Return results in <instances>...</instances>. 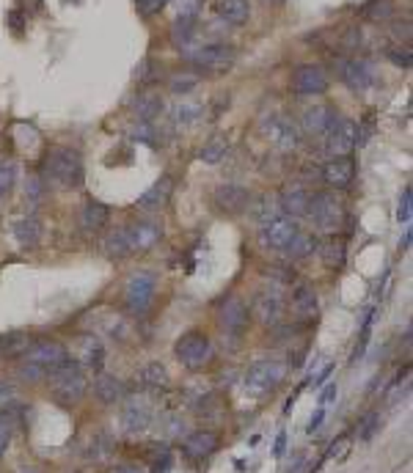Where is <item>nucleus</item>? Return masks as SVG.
Instances as JSON below:
<instances>
[{"label": "nucleus", "instance_id": "f257e3e1", "mask_svg": "<svg viewBox=\"0 0 413 473\" xmlns=\"http://www.w3.org/2000/svg\"><path fill=\"white\" fill-rule=\"evenodd\" d=\"M44 176L61 188H80L86 179L80 152H75L69 146H56L44 160Z\"/></svg>", "mask_w": 413, "mask_h": 473}, {"label": "nucleus", "instance_id": "f03ea898", "mask_svg": "<svg viewBox=\"0 0 413 473\" xmlns=\"http://www.w3.org/2000/svg\"><path fill=\"white\" fill-rule=\"evenodd\" d=\"M64 361H69V352L64 344L58 342H36L31 349H25V363H23V377L36 380L42 375H50L56 366H61Z\"/></svg>", "mask_w": 413, "mask_h": 473}, {"label": "nucleus", "instance_id": "7ed1b4c3", "mask_svg": "<svg viewBox=\"0 0 413 473\" xmlns=\"http://www.w3.org/2000/svg\"><path fill=\"white\" fill-rule=\"evenodd\" d=\"M50 388L53 394L61 399V402H77L83 399L86 388H89V380L83 375V366L75 363V361H64L61 366H56L50 372Z\"/></svg>", "mask_w": 413, "mask_h": 473}, {"label": "nucleus", "instance_id": "20e7f679", "mask_svg": "<svg viewBox=\"0 0 413 473\" xmlns=\"http://www.w3.org/2000/svg\"><path fill=\"white\" fill-rule=\"evenodd\" d=\"M155 294H158V278H155V273H149V270L132 273L127 278V284H125V292H122L125 306H127L135 316L146 314V311L152 309Z\"/></svg>", "mask_w": 413, "mask_h": 473}, {"label": "nucleus", "instance_id": "39448f33", "mask_svg": "<svg viewBox=\"0 0 413 473\" xmlns=\"http://www.w3.org/2000/svg\"><path fill=\"white\" fill-rule=\"evenodd\" d=\"M234 47L229 44H201V47H193L188 53V61L198 69V72H207V74H223L234 66Z\"/></svg>", "mask_w": 413, "mask_h": 473}, {"label": "nucleus", "instance_id": "423d86ee", "mask_svg": "<svg viewBox=\"0 0 413 473\" xmlns=\"http://www.w3.org/2000/svg\"><path fill=\"white\" fill-rule=\"evenodd\" d=\"M284 375H286L284 363H279V361H259L246 375V391L251 396H265V394H270V391H276L281 385Z\"/></svg>", "mask_w": 413, "mask_h": 473}, {"label": "nucleus", "instance_id": "0eeeda50", "mask_svg": "<svg viewBox=\"0 0 413 473\" xmlns=\"http://www.w3.org/2000/svg\"><path fill=\"white\" fill-rule=\"evenodd\" d=\"M309 215L314 218L317 231H322V234H336L342 221H345V207H342V201H339L336 195L319 193V195L312 198V212H309Z\"/></svg>", "mask_w": 413, "mask_h": 473}, {"label": "nucleus", "instance_id": "6e6552de", "mask_svg": "<svg viewBox=\"0 0 413 473\" xmlns=\"http://www.w3.org/2000/svg\"><path fill=\"white\" fill-rule=\"evenodd\" d=\"M262 132H265V138L279 149V152H295V149H300V141H303V132H300V127L295 124L292 119H286V116H270L265 124H262Z\"/></svg>", "mask_w": 413, "mask_h": 473}, {"label": "nucleus", "instance_id": "1a4fd4ad", "mask_svg": "<svg viewBox=\"0 0 413 473\" xmlns=\"http://www.w3.org/2000/svg\"><path fill=\"white\" fill-rule=\"evenodd\" d=\"M177 358L188 366V369H201L210 358H212V344H210V339L204 336V333H198V330H191V333H185L179 342H177Z\"/></svg>", "mask_w": 413, "mask_h": 473}, {"label": "nucleus", "instance_id": "9d476101", "mask_svg": "<svg viewBox=\"0 0 413 473\" xmlns=\"http://www.w3.org/2000/svg\"><path fill=\"white\" fill-rule=\"evenodd\" d=\"M298 231H300V228H298V221H295V218L279 215V218H273L270 223H265L259 240H262V245L270 248V251H286Z\"/></svg>", "mask_w": 413, "mask_h": 473}, {"label": "nucleus", "instance_id": "9b49d317", "mask_svg": "<svg viewBox=\"0 0 413 473\" xmlns=\"http://www.w3.org/2000/svg\"><path fill=\"white\" fill-rule=\"evenodd\" d=\"M358 143V124L350 119H339L333 129L325 135V152L331 157H348Z\"/></svg>", "mask_w": 413, "mask_h": 473}, {"label": "nucleus", "instance_id": "f8f14e48", "mask_svg": "<svg viewBox=\"0 0 413 473\" xmlns=\"http://www.w3.org/2000/svg\"><path fill=\"white\" fill-rule=\"evenodd\" d=\"M292 91L300 96H314V94H325L328 91V74L322 66L314 63H306V66H298L292 72Z\"/></svg>", "mask_w": 413, "mask_h": 473}, {"label": "nucleus", "instance_id": "ddd939ff", "mask_svg": "<svg viewBox=\"0 0 413 473\" xmlns=\"http://www.w3.org/2000/svg\"><path fill=\"white\" fill-rule=\"evenodd\" d=\"M336 122H339L336 108H331V105H312V108H306V113L300 119V129L306 135H312V138H325L333 129Z\"/></svg>", "mask_w": 413, "mask_h": 473}, {"label": "nucleus", "instance_id": "4468645a", "mask_svg": "<svg viewBox=\"0 0 413 473\" xmlns=\"http://www.w3.org/2000/svg\"><path fill=\"white\" fill-rule=\"evenodd\" d=\"M149 424H152V408H149V402L146 399H129L127 405H125V410H122V427H125V432L127 435H144L146 429H149Z\"/></svg>", "mask_w": 413, "mask_h": 473}, {"label": "nucleus", "instance_id": "2eb2a0df", "mask_svg": "<svg viewBox=\"0 0 413 473\" xmlns=\"http://www.w3.org/2000/svg\"><path fill=\"white\" fill-rule=\"evenodd\" d=\"M312 193L306 188H300V185H289L284 188V193L279 195V207H281V212H286V218H303V215H309L312 212Z\"/></svg>", "mask_w": 413, "mask_h": 473}, {"label": "nucleus", "instance_id": "dca6fc26", "mask_svg": "<svg viewBox=\"0 0 413 473\" xmlns=\"http://www.w3.org/2000/svg\"><path fill=\"white\" fill-rule=\"evenodd\" d=\"M251 204V193L240 185H221L215 190V207L226 215H240Z\"/></svg>", "mask_w": 413, "mask_h": 473}, {"label": "nucleus", "instance_id": "f3484780", "mask_svg": "<svg viewBox=\"0 0 413 473\" xmlns=\"http://www.w3.org/2000/svg\"><path fill=\"white\" fill-rule=\"evenodd\" d=\"M218 322L226 333H243L248 328V309L240 297H229L223 300L218 309Z\"/></svg>", "mask_w": 413, "mask_h": 473}, {"label": "nucleus", "instance_id": "a211bd4d", "mask_svg": "<svg viewBox=\"0 0 413 473\" xmlns=\"http://www.w3.org/2000/svg\"><path fill=\"white\" fill-rule=\"evenodd\" d=\"M254 311L265 325H276L281 319V314H284V297H281V292L270 289V286L262 289L254 300Z\"/></svg>", "mask_w": 413, "mask_h": 473}, {"label": "nucleus", "instance_id": "6ab92c4d", "mask_svg": "<svg viewBox=\"0 0 413 473\" xmlns=\"http://www.w3.org/2000/svg\"><path fill=\"white\" fill-rule=\"evenodd\" d=\"M127 240L129 251H149L163 240V228L155 221H138L127 226Z\"/></svg>", "mask_w": 413, "mask_h": 473}, {"label": "nucleus", "instance_id": "aec40b11", "mask_svg": "<svg viewBox=\"0 0 413 473\" xmlns=\"http://www.w3.org/2000/svg\"><path fill=\"white\" fill-rule=\"evenodd\" d=\"M339 74H342V80L348 83L352 91H367V89L372 86V80H375L372 66H369L367 61H361V58L342 61L339 63Z\"/></svg>", "mask_w": 413, "mask_h": 473}, {"label": "nucleus", "instance_id": "412c9836", "mask_svg": "<svg viewBox=\"0 0 413 473\" xmlns=\"http://www.w3.org/2000/svg\"><path fill=\"white\" fill-rule=\"evenodd\" d=\"M355 176V162L350 157H331L322 165V182L331 188H348Z\"/></svg>", "mask_w": 413, "mask_h": 473}, {"label": "nucleus", "instance_id": "4be33fe9", "mask_svg": "<svg viewBox=\"0 0 413 473\" xmlns=\"http://www.w3.org/2000/svg\"><path fill=\"white\" fill-rule=\"evenodd\" d=\"M171 190H174V182H171V176H160L158 182L152 185L149 190H144V195L135 201V207L138 209H160L165 201H168V195H171Z\"/></svg>", "mask_w": 413, "mask_h": 473}, {"label": "nucleus", "instance_id": "5701e85b", "mask_svg": "<svg viewBox=\"0 0 413 473\" xmlns=\"http://www.w3.org/2000/svg\"><path fill=\"white\" fill-rule=\"evenodd\" d=\"M215 11L229 25H246L248 17H251L248 0H215Z\"/></svg>", "mask_w": 413, "mask_h": 473}, {"label": "nucleus", "instance_id": "b1692460", "mask_svg": "<svg viewBox=\"0 0 413 473\" xmlns=\"http://www.w3.org/2000/svg\"><path fill=\"white\" fill-rule=\"evenodd\" d=\"M171 41L177 50H182L188 56L196 47V17H177V22L171 28Z\"/></svg>", "mask_w": 413, "mask_h": 473}, {"label": "nucleus", "instance_id": "393cba45", "mask_svg": "<svg viewBox=\"0 0 413 473\" xmlns=\"http://www.w3.org/2000/svg\"><path fill=\"white\" fill-rule=\"evenodd\" d=\"M108 221H110V209H108L102 201H89V204L83 207V212H80L83 231H89V234L102 231V228L108 226Z\"/></svg>", "mask_w": 413, "mask_h": 473}, {"label": "nucleus", "instance_id": "a878e982", "mask_svg": "<svg viewBox=\"0 0 413 473\" xmlns=\"http://www.w3.org/2000/svg\"><path fill=\"white\" fill-rule=\"evenodd\" d=\"M218 448V435L215 432H193L188 435V441H185V451H188V457L193 460H204V457H210L212 451Z\"/></svg>", "mask_w": 413, "mask_h": 473}, {"label": "nucleus", "instance_id": "bb28decb", "mask_svg": "<svg viewBox=\"0 0 413 473\" xmlns=\"http://www.w3.org/2000/svg\"><path fill=\"white\" fill-rule=\"evenodd\" d=\"M77 347H80V366H89V369H102V361H105V347L99 344V339H94L91 333L80 336L77 339Z\"/></svg>", "mask_w": 413, "mask_h": 473}, {"label": "nucleus", "instance_id": "cd10ccee", "mask_svg": "<svg viewBox=\"0 0 413 473\" xmlns=\"http://www.w3.org/2000/svg\"><path fill=\"white\" fill-rule=\"evenodd\" d=\"M132 113L144 122H155L160 113H163V96L155 94V91H144V94L135 96L132 102Z\"/></svg>", "mask_w": 413, "mask_h": 473}, {"label": "nucleus", "instance_id": "c85d7f7f", "mask_svg": "<svg viewBox=\"0 0 413 473\" xmlns=\"http://www.w3.org/2000/svg\"><path fill=\"white\" fill-rule=\"evenodd\" d=\"M251 215H254L256 223H270L273 218H279L281 215V207H279V198L276 195H270V193H265V195H259V198H251Z\"/></svg>", "mask_w": 413, "mask_h": 473}, {"label": "nucleus", "instance_id": "c756f323", "mask_svg": "<svg viewBox=\"0 0 413 473\" xmlns=\"http://www.w3.org/2000/svg\"><path fill=\"white\" fill-rule=\"evenodd\" d=\"M201 116H204V105L193 102V99H182L171 108V119L177 127H193Z\"/></svg>", "mask_w": 413, "mask_h": 473}, {"label": "nucleus", "instance_id": "7c9ffc66", "mask_svg": "<svg viewBox=\"0 0 413 473\" xmlns=\"http://www.w3.org/2000/svg\"><path fill=\"white\" fill-rule=\"evenodd\" d=\"M94 394L102 399V402H119L122 396H125V382L122 380H116L113 375H99L94 382Z\"/></svg>", "mask_w": 413, "mask_h": 473}, {"label": "nucleus", "instance_id": "2f4dec72", "mask_svg": "<svg viewBox=\"0 0 413 473\" xmlns=\"http://www.w3.org/2000/svg\"><path fill=\"white\" fill-rule=\"evenodd\" d=\"M319 248V237L317 234H312V231H298L295 234V240L289 242V248L286 253L292 256V259H309V256H314Z\"/></svg>", "mask_w": 413, "mask_h": 473}, {"label": "nucleus", "instance_id": "473e14b6", "mask_svg": "<svg viewBox=\"0 0 413 473\" xmlns=\"http://www.w3.org/2000/svg\"><path fill=\"white\" fill-rule=\"evenodd\" d=\"M113 448H116L113 438H110L108 432H99V435H94V438L89 441V446H86V460H91V462H105V460H110Z\"/></svg>", "mask_w": 413, "mask_h": 473}, {"label": "nucleus", "instance_id": "72a5a7b5", "mask_svg": "<svg viewBox=\"0 0 413 473\" xmlns=\"http://www.w3.org/2000/svg\"><path fill=\"white\" fill-rule=\"evenodd\" d=\"M292 309L298 316H317V294L312 286H298L292 294Z\"/></svg>", "mask_w": 413, "mask_h": 473}, {"label": "nucleus", "instance_id": "f704fd0d", "mask_svg": "<svg viewBox=\"0 0 413 473\" xmlns=\"http://www.w3.org/2000/svg\"><path fill=\"white\" fill-rule=\"evenodd\" d=\"M14 237L23 248H33L39 240H42V223L33 221V218H25V221L14 223Z\"/></svg>", "mask_w": 413, "mask_h": 473}, {"label": "nucleus", "instance_id": "c9c22d12", "mask_svg": "<svg viewBox=\"0 0 413 473\" xmlns=\"http://www.w3.org/2000/svg\"><path fill=\"white\" fill-rule=\"evenodd\" d=\"M105 256H110V259H125L129 251V240H127V228H116V231H110L108 237H105Z\"/></svg>", "mask_w": 413, "mask_h": 473}, {"label": "nucleus", "instance_id": "e433bc0d", "mask_svg": "<svg viewBox=\"0 0 413 473\" xmlns=\"http://www.w3.org/2000/svg\"><path fill=\"white\" fill-rule=\"evenodd\" d=\"M322 259H325V267H331V270H342L345 267V261H348V248H345V242L342 240H328L325 245H322Z\"/></svg>", "mask_w": 413, "mask_h": 473}, {"label": "nucleus", "instance_id": "4c0bfd02", "mask_svg": "<svg viewBox=\"0 0 413 473\" xmlns=\"http://www.w3.org/2000/svg\"><path fill=\"white\" fill-rule=\"evenodd\" d=\"M141 382L149 385V388H165V385H168V369H165L160 361H152V363L144 366Z\"/></svg>", "mask_w": 413, "mask_h": 473}, {"label": "nucleus", "instance_id": "58836bf2", "mask_svg": "<svg viewBox=\"0 0 413 473\" xmlns=\"http://www.w3.org/2000/svg\"><path fill=\"white\" fill-rule=\"evenodd\" d=\"M226 149H229V138H226V135H212V138L204 143V149H201L198 157L204 160V162H221Z\"/></svg>", "mask_w": 413, "mask_h": 473}, {"label": "nucleus", "instance_id": "ea45409f", "mask_svg": "<svg viewBox=\"0 0 413 473\" xmlns=\"http://www.w3.org/2000/svg\"><path fill=\"white\" fill-rule=\"evenodd\" d=\"M198 83H201V77H198L196 72H177V74L168 80V89H171L174 94H191Z\"/></svg>", "mask_w": 413, "mask_h": 473}, {"label": "nucleus", "instance_id": "a19ab883", "mask_svg": "<svg viewBox=\"0 0 413 473\" xmlns=\"http://www.w3.org/2000/svg\"><path fill=\"white\" fill-rule=\"evenodd\" d=\"M129 135H132L135 141H141V143H149V146L158 143V129H155L152 122H144V119H138V122L132 124Z\"/></svg>", "mask_w": 413, "mask_h": 473}, {"label": "nucleus", "instance_id": "79ce46f5", "mask_svg": "<svg viewBox=\"0 0 413 473\" xmlns=\"http://www.w3.org/2000/svg\"><path fill=\"white\" fill-rule=\"evenodd\" d=\"M364 14H367L372 22H386V20L394 14V6H391V0H372V3L364 8Z\"/></svg>", "mask_w": 413, "mask_h": 473}, {"label": "nucleus", "instance_id": "37998d69", "mask_svg": "<svg viewBox=\"0 0 413 473\" xmlns=\"http://www.w3.org/2000/svg\"><path fill=\"white\" fill-rule=\"evenodd\" d=\"M14 182H17V162L0 160V198L14 188Z\"/></svg>", "mask_w": 413, "mask_h": 473}, {"label": "nucleus", "instance_id": "c03bdc74", "mask_svg": "<svg viewBox=\"0 0 413 473\" xmlns=\"http://www.w3.org/2000/svg\"><path fill=\"white\" fill-rule=\"evenodd\" d=\"M28 349L25 344V339L20 336V333H8V336H0V355H11V352H17V349Z\"/></svg>", "mask_w": 413, "mask_h": 473}, {"label": "nucleus", "instance_id": "a18cd8bd", "mask_svg": "<svg viewBox=\"0 0 413 473\" xmlns=\"http://www.w3.org/2000/svg\"><path fill=\"white\" fill-rule=\"evenodd\" d=\"M397 221L400 223H408L411 221V188L402 190L400 195V207H397Z\"/></svg>", "mask_w": 413, "mask_h": 473}, {"label": "nucleus", "instance_id": "49530a36", "mask_svg": "<svg viewBox=\"0 0 413 473\" xmlns=\"http://www.w3.org/2000/svg\"><path fill=\"white\" fill-rule=\"evenodd\" d=\"M201 8V0H177V17H196Z\"/></svg>", "mask_w": 413, "mask_h": 473}, {"label": "nucleus", "instance_id": "de8ad7c7", "mask_svg": "<svg viewBox=\"0 0 413 473\" xmlns=\"http://www.w3.org/2000/svg\"><path fill=\"white\" fill-rule=\"evenodd\" d=\"M25 193H28L31 201H39V198L44 195V179H42V176H31V179L25 182Z\"/></svg>", "mask_w": 413, "mask_h": 473}, {"label": "nucleus", "instance_id": "09e8293b", "mask_svg": "<svg viewBox=\"0 0 413 473\" xmlns=\"http://www.w3.org/2000/svg\"><path fill=\"white\" fill-rule=\"evenodd\" d=\"M388 58L397 63V66H405V69H408V66H411V50H408V47H391V50H388Z\"/></svg>", "mask_w": 413, "mask_h": 473}, {"label": "nucleus", "instance_id": "8fccbe9b", "mask_svg": "<svg viewBox=\"0 0 413 473\" xmlns=\"http://www.w3.org/2000/svg\"><path fill=\"white\" fill-rule=\"evenodd\" d=\"M135 80H138L141 86H146V83H152V80H155V72H152V61H149V58L138 66V72H135Z\"/></svg>", "mask_w": 413, "mask_h": 473}, {"label": "nucleus", "instance_id": "3c124183", "mask_svg": "<svg viewBox=\"0 0 413 473\" xmlns=\"http://www.w3.org/2000/svg\"><path fill=\"white\" fill-rule=\"evenodd\" d=\"M8 443H11V421H6V418L0 415V457L6 454Z\"/></svg>", "mask_w": 413, "mask_h": 473}, {"label": "nucleus", "instance_id": "603ef678", "mask_svg": "<svg viewBox=\"0 0 413 473\" xmlns=\"http://www.w3.org/2000/svg\"><path fill=\"white\" fill-rule=\"evenodd\" d=\"M135 3H138V11L149 17V14H155V11H160V8H163V6L168 3V0H135Z\"/></svg>", "mask_w": 413, "mask_h": 473}, {"label": "nucleus", "instance_id": "864d4df0", "mask_svg": "<svg viewBox=\"0 0 413 473\" xmlns=\"http://www.w3.org/2000/svg\"><path fill=\"white\" fill-rule=\"evenodd\" d=\"M182 432H185V421H182V418H168L165 435H168V438H179Z\"/></svg>", "mask_w": 413, "mask_h": 473}, {"label": "nucleus", "instance_id": "5fc2aeb1", "mask_svg": "<svg viewBox=\"0 0 413 473\" xmlns=\"http://www.w3.org/2000/svg\"><path fill=\"white\" fill-rule=\"evenodd\" d=\"M378 424H381V418H378V415H369V421H367V424H364V429H361V438H364V441H369V438L375 435Z\"/></svg>", "mask_w": 413, "mask_h": 473}, {"label": "nucleus", "instance_id": "6e6d98bb", "mask_svg": "<svg viewBox=\"0 0 413 473\" xmlns=\"http://www.w3.org/2000/svg\"><path fill=\"white\" fill-rule=\"evenodd\" d=\"M348 448H350V441H345V438H342V441L333 443V446L328 448V454H331V457H345V451H348Z\"/></svg>", "mask_w": 413, "mask_h": 473}, {"label": "nucleus", "instance_id": "4d7b16f0", "mask_svg": "<svg viewBox=\"0 0 413 473\" xmlns=\"http://www.w3.org/2000/svg\"><path fill=\"white\" fill-rule=\"evenodd\" d=\"M303 460H306V451H298V454H295V460H292V462L284 468V473H298L300 471V465H303Z\"/></svg>", "mask_w": 413, "mask_h": 473}, {"label": "nucleus", "instance_id": "13d9d810", "mask_svg": "<svg viewBox=\"0 0 413 473\" xmlns=\"http://www.w3.org/2000/svg\"><path fill=\"white\" fill-rule=\"evenodd\" d=\"M322 418H325V410L319 408V410L314 413V415H312V421H309V432H317L319 424H322Z\"/></svg>", "mask_w": 413, "mask_h": 473}, {"label": "nucleus", "instance_id": "bf43d9fd", "mask_svg": "<svg viewBox=\"0 0 413 473\" xmlns=\"http://www.w3.org/2000/svg\"><path fill=\"white\" fill-rule=\"evenodd\" d=\"M319 399H322V405H328V402H333V399H336V385L331 382V385H328V388L322 391V396H319Z\"/></svg>", "mask_w": 413, "mask_h": 473}, {"label": "nucleus", "instance_id": "052dcab7", "mask_svg": "<svg viewBox=\"0 0 413 473\" xmlns=\"http://www.w3.org/2000/svg\"><path fill=\"white\" fill-rule=\"evenodd\" d=\"M11 394H14V388H11V382H6V380H0V399H11Z\"/></svg>", "mask_w": 413, "mask_h": 473}, {"label": "nucleus", "instance_id": "680f3d73", "mask_svg": "<svg viewBox=\"0 0 413 473\" xmlns=\"http://www.w3.org/2000/svg\"><path fill=\"white\" fill-rule=\"evenodd\" d=\"M331 372H333V363H325V366L319 369V375H317V377H314V385H319V382H322V380L328 377Z\"/></svg>", "mask_w": 413, "mask_h": 473}, {"label": "nucleus", "instance_id": "e2e57ef3", "mask_svg": "<svg viewBox=\"0 0 413 473\" xmlns=\"http://www.w3.org/2000/svg\"><path fill=\"white\" fill-rule=\"evenodd\" d=\"M116 473H146V471H144V468H138V465H122Z\"/></svg>", "mask_w": 413, "mask_h": 473}, {"label": "nucleus", "instance_id": "0e129e2a", "mask_svg": "<svg viewBox=\"0 0 413 473\" xmlns=\"http://www.w3.org/2000/svg\"><path fill=\"white\" fill-rule=\"evenodd\" d=\"M284 443H286V435L281 432V435H279V441H276V454H281V451H284Z\"/></svg>", "mask_w": 413, "mask_h": 473}, {"label": "nucleus", "instance_id": "69168bd1", "mask_svg": "<svg viewBox=\"0 0 413 473\" xmlns=\"http://www.w3.org/2000/svg\"><path fill=\"white\" fill-rule=\"evenodd\" d=\"M273 3H281V0H273Z\"/></svg>", "mask_w": 413, "mask_h": 473}]
</instances>
